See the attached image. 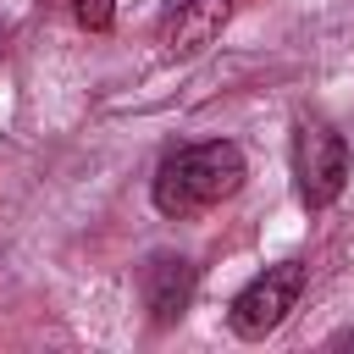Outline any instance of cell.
<instances>
[{
    "instance_id": "3957f363",
    "label": "cell",
    "mask_w": 354,
    "mask_h": 354,
    "mask_svg": "<svg viewBox=\"0 0 354 354\" xmlns=\"http://www.w3.org/2000/svg\"><path fill=\"white\" fill-rule=\"evenodd\" d=\"M304 282H310L304 260H277V266H266V271L232 299V310H227L232 332H238V337H266V332H277V326L288 321V310L299 304Z\"/></svg>"
},
{
    "instance_id": "7a4b0ae2",
    "label": "cell",
    "mask_w": 354,
    "mask_h": 354,
    "mask_svg": "<svg viewBox=\"0 0 354 354\" xmlns=\"http://www.w3.org/2000/svg\"><path fill=\"white\" fill-rule=\"evenodd\" d=\"M293 177H299V199L310 210H326L348 183V138L332 122L304 116L293 127Z\"/></svg>"
},
{
    "instance_id": "5b68a950",
    "label": "cell",
    "mask_w": 354,
    "mask_h": 354,
    "mask_svg": "<svg viewBox=\"0 0 354 354\" xmlns=\"http://www.w3.org/2000/svg\"><path fill=\"white\" fill-rule=\"evenodd\" d=\"M138 288H144L149 321H155V326H171V321L188 310V299H194V260H183V254H149Z\"/></svg>"
},
{
    "instance_id": "8992f818",
    "label": "cell",
    "mask_w": 354,
    "mask_h": 354,
    "mask_svg": "<svg viewBox=\"0 0 354 354\" xmlns=\"http://www.w3.org/2000/svg\"><path fill=\"white\" fill-rule=\"evenodd\" d=\"M66 11H72V22L88 28V33H105V28L116 22V0H66Z\"/></svg>"
},
{
    "instance_id": "277c9868",
    "label": "cell",
    "mask_w": 354,
    "mask_h": 354,
    "mask_svg": "<svg viewBox=\"0 0 354 354\" xmlns=\"http://www.w3.org/2000/svg\"><path fill=\"white\" fill-rule=\"evenodd\" d=\"M227 17H232V0H177V6L160 17L155 44H160L171 61H188V55H199L205 44H216V33L227 28Z\"/></svg>"
},
{
    "instance_id": "6da1fadb",
    "label": "cell",
    "mask_w": 354,
    "mask_h": 354,
    "mask_svg": "<svg viewBox=\"0 0 354 354\" xmlns=\"http://www.w3.org/2000/svg\"><path fill=\"white\" fill-rule=\"evenodd\" d=\"M249 166H243V149L232 138H210V144H188L177 155L160 160L155 183H149V199L160 216H194L205 205H221L243 188Z\"/></svg>"
}]
</instances>
